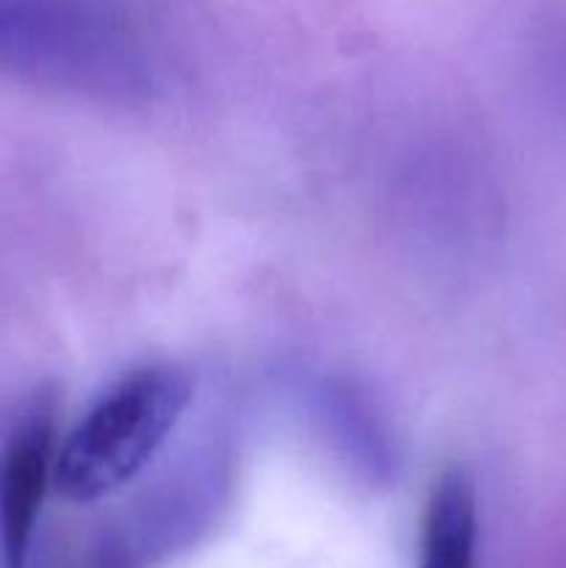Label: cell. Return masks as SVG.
I'll list each match as a JSON object with an SVG mask.
<instances>
[{
    "label": "cell",
    "instance_id": "cell-1",
    "mask_svg": "<svg viewBox=\"0 0 566 568\" xmlns=\"http://www.w3.org/2000/svg\"><path fill=\"white\" fill-rule=\"evenodd\" d=\"M189 399L192 381L172 366H144L122 377L55 449V491L78 505L120 491L159 453Z\"/></svg>",
    "mask_w": 566,
    "mask_h": 568
},
{
    "label": "cell",
    "instance_id": "cell-2",
    "mask_svg": "<svg viewBox=\"0 0 566 568\" xmlns=\"http://www.w3.org/2000/svg\"><path fill=\"white\" fill-rule=\"evenodd\" d=\"M55 442L48 414H31L0 453V549L6 568H26L44 494L53 486Z\"/></svg>",
    "mask_w": 566,
    "mask_h": 568
},
{
    "label": "cell",
    "instance_id": "cell-3",
    "mask_svg": "<svg viewBox=\"0 0 566 568\" xmlns=\"http://www.w3.org/2000/svg\"><path fill=\"white\" fill-rule=\"evenodd\" d=\"M420 568H477V491L466 469H447L433 483Z\"/></svg>",
    "mask_w": 566,
    "mask_h": 568
},
{
    "label": "cell",
    "instance_id": "cell-4",
    "mask_svg": "<svg viewBox=\"0 0 566 568\" xmlns=\"http://www.w3.org/2000/svg\"><path fill=\"white\" fill-rule=\"evenodd\" d=\"M70 22L42 0H0V70L37 72L55 61Z\"/></svg>",
    "mask_w": 566,
    "mask_h": 568
}]
</instances>
